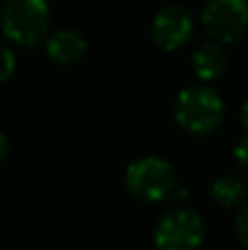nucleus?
Here are the masks:
<instances>
[{
    "label": "nucleus",
    "instance_id": "f257e3e1",
    "mask_svg": "<svg viewBox=\"0 0 248 250\" xmlns=\"http://www.w3.org/2000/svg\"><path fill=\"white\" fill-rule=\"evenodd\" d=\"M174 119L191 136H209L224 121V101L209 86H189L176 97Z\"/></svg>",
    "mask_w": 248,
    "mask_h": 250
},
{
    "label": "nucleus",
    "instance_id": "f03ea898",
    "mask_svg": "<svg viewBox=\"0 0 248 250\" xmlns=\"http://www.w3.org/2000/svg\"><path fill=\"white\" fill-rule=\"evenodd\" d=\"M0 26L7 40L18 46H38L51 26L46 0H7L0 13Z\"/></svg>",
    "mask_w": 248,
    "mask_h": 250
},
{
    "label": "nucleus",
    "instance_id": "7ed1b4c3",
    "mask_svg": "<svg viewBox=\"0 0 248 250\" xmlns=\"http://www.w3.org/2000/svg\"><path fill=\"white\" fill-rule=\"evenodd\" d=\"M127 193L141 202H161L174 193L178 185L174 165L161 156H143L130 163L123 176Z\"/></svg>",
    "mask_w": 248,
    "mask_h": 250
},
{
    "label": "nucleus",
    "instance_id": "20e7f679",
    "mask_svg": "<svg viewBox=\"0 0 248 250\" xmlns=\"http://www.w3.org/2000/svg\"><path fill=\"white\" fill-rule=\"evenodd\" d=\"M205 217L193 208H174L158 220L154 244L158 250H198L205 242Z\"/></svg>",
    "mask_w": 248,
    "mask_h": 250
},
{
    "label": "nucleus",
    "instance_id": "39448f33",
    "mask_svg": "<svg viewBox=\"0 0 248 250\" xmlns=\"http://www.w3.org/2000/svg\"><path fill=\"white\" fill-rule=\"evenodd\" d=\"M200 20L213 42H237L248 31V0H207Z\"/></svg>",
    "mask_w": 248,
    "mask_h": 250
},
{
    "label": "nucleus",
    "instance_id": "423d86ee",
    "mask_svg": "<svg viewBox=\"0 0 248 250\" xmlns=\"http://www.w3.org/2000/svg\"><path fill=\"white\" fill-rule=\"evenodd\" d=\"M196 20L193 13L183 4H167L152 20V42L161 51H178L191 40Z\"/></svg>",
    "mask_w": 248,
    "mask_h": 250
},
{
    "label": "nucleus",
    "instance_id": "0eeeda50",
    "mask_svg": "<svg viewBox=\"0 0 248 250\" xmlns=\"http://www.w3.org/2000/svg\"><path fill=\"white\" fill-rule=\"evenodd\" d=\"M88 51V42L79 31L62 29L46 40V57L60 66L77 64Z\"/></svg>",
    "mask_w": 248,
    "mask_h": 250
},
{
    "label": "nucleus",
    "instance_id": "6e6552de",
    "mask_svg": "<svg viewBox=\"0 0 248 250\" xmlns=\"http://www.w3.org/2000/svg\"><path fill=\"white\" fill-rule=\"evenodd\" d=\"M227 64H228L227 51H224L222 44H218V42L200 44L191 55L193 73H196V77L205 83L218 82V79L224 75V70H227Z\"/></svg>",
    "mask_w": 248,
    "mask_h": 250
},
{
    "label": "nucleus",
    "instance_id": "1a4fd4ad",
    "mask_svg": "<svg viewBox=\"0 0 248 250\" xmlns=\"http://www.w3.org/2000/svg\"><path fill=\"white\" fill-rule=\"evenodd\" d=\"M209 198L218 207H224V208L237 207V204H244L246 200V185L237 176H220L211 182Z\"/></svg>",
    "mask_w": 248,
    "mask_h": 250
},
{
    "label": "nucleus",
    "instance_id": "9d476101",
    "mask_svg": "<svg viewBox=\"0 0 248 250\" xmlns=\"http://www.w3.org/2000/svg\"><path fill=\"white\" fill-rule=\"evenodd\" d=\"M13 73H16V55L7 44L0 42V83L9 82Z\"/></svg>",
    "mask_w": 248,
    "mask_h": 250
},
{
    "label": "nucleus",
    "instance_id": "9b49d317",
    "mask_svg": "<svg viewBox=\"0 0 248 250\" xmlns=\"http://www.w3.org/2000/svg\"><path fill=\"white\" fill-rule=\"evenodd\" d=\"M235 233L237 239L248 248V202L242 204V208L235 215Z\"/></svg>",
    "mask_w": 248,
    "mask_h": 250
},
{
    "label": "nucleus",
    "instance_id": "f8f14e48",
    "mask_svg": "<svg viewBox=\"0 0 248 250\" xmlns=\"http://www.w3.org/2000/svg\"><path fill=\"white\" fill-rule=\"evenodd\" d=\"M233 156H235L237 163L248 171V132L235 143V147H233Z\"/></svg>",
    "mask_w": 248,
    "mask_h": 250
},
{
    "label": "nucleus",
    "instance_id": "ddd939ff",
    "mask_svg": "<svg viewBox=\"0 0 248 250\" xmlns=\"http://www.w3.org/2000/svg\"><path fill=\"white\" fill-rule=\"evenodd\" d=\"M9 156V138L4 136V132H0V165L7 160Z\"/></svg>",
    "mask_w": 248,
    "mask_h": 250
},
{
    "label": "nucleus",
    "instance_id": "4468645a",
    "mask_svg": "<svg viewBox=\"0 0 248 250\" xmlns=\"http://www.w3.org/2000/svg\"><path fill=\"white\" fill-rule=\"evenodd\" d=\"M240 123L244 125V129L248 132V101H244V105L240 108Z\"/></svg>",
    "mask_w": 248,
    "mask_h": 250
}]
</instances>
